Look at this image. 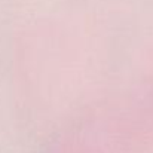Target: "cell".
I'll return each instance as SVG.
<instances>
[]
</instances>
